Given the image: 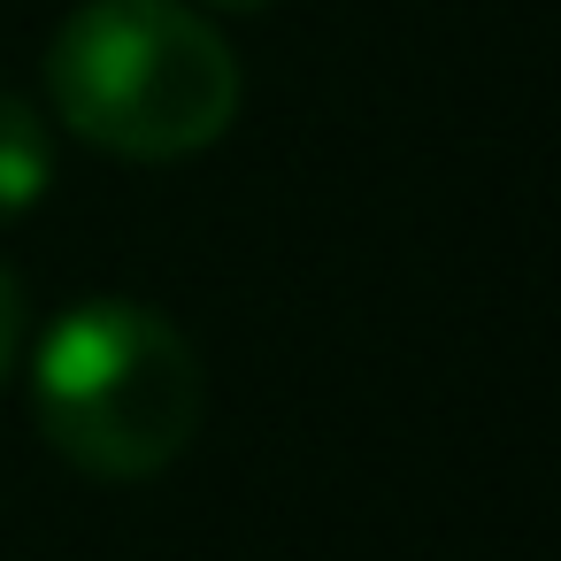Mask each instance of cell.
Returning <instances> with one entry per match:
<instances>
[{
    "label": "cell",
    "instance_id": "obj_1",
    "mask_svg": "<svg viewBox=\"0 0 561 561\" xmlns=\"http://www.w3.org/2000/svg\"><path fill=\"white\" fill-rule=\"evenodd\" d=\"M47 101L101 154L185 162L231 131L239 62L185 0H85L47 47Z\"/></svg>",
    "mask_w": 561,
    "mask_h": 561
},
{
    "label": "cell",
    "instance_id": "obj_2",
    "mask_svg": "<svg viewBox=\"0 0 561 561\" xmlns=\"http://www.w3.org/2000/svg\"><path fill=\"white\" fill-rule=\"evenodd\" d=\"M32 415L47 446L101 477H162L201 431V354L139 300H78L32 362Z\"/></svg>",
    "mask_w": 561,
    "mask_h": 561
},
{
    "label": "cell",
    "instance_id": "obj_3",
    "mask_svg": "<svg viewBox=\"0 0 561 561\" xmlns=\"http://www.w3.org/2000/svg\"><path fill=\"white\" fill-rule=\"evenodd\" d=\"M55 185V131L24 93H0V224H16Z\"/></svg>",
    "mask_w": 561,
    "mask_h": 561
},
{
    "label": "cell",
    "instance_id": "obj_4",
    "mask_svg": "<svg viewBox=\"0 0 561 561\" xmlns=\"http://www.w3.org/2000/svg\"><path fill=\"white\" fill-rule=\"evenodd\" d=\"M16 331H24V293H16L9 262H0V385H9V369H16Z\"/></svg>",
    "mask_w": 561,
    "mask_h": 561
},
{
    "label": "cell",
    "instance_id": "obj_5",
    "mask_svg": "<svg viewBox=\"0 0 561 561\" xmlns=\"http://www.w3.org/2000/svg\"><path fill=\"white\" fill-rule=\"evenodd\" d=\"M201 9H224V16H254V9H277V0H201Z\"/></svg>",
    "mask_w": 561,
    "mask_h": 561
}]
</instances>
